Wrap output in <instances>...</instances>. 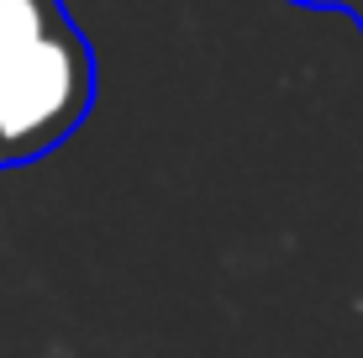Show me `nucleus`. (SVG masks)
I'll list each match as a JSON object with an SVG mask.
<instances>
[{
    "label": "nucleus",
    "instance_id": "obj_1",
    "mask_svg": "<svg viewBox=\"0 0 363 358\" xmlns=\"http://www.w3.org/2000/svg\"><path fill=\"white\" fill-rule=\"evenodd\" d=\"M95 53L64 0H0V169L32 164L84 127Z\"/></svg>",
    "mask_w": 363,
    "mask_h": 358
},
{
    "label": "nucleus",
    "instance_id": "obj_2",
    "mask_svg": "<svg viewBox=\"0 0 363 358\" xmlns=\"http://www.w3.org/2000/svg\"><path fill=\"white\" fill-rule=\"evenodd\" d=\"M300 6H342V11H347L353 0H300Z\"/></svg>",
    "mask_w": 363,
    "mask_h": 358
},
{
    "label": "nucleus",
    "instance_id": "obj_3",
    "mask_svg": "<svg viewBox=\"0 0 363 358\" xmlns=\"http://www.w3.org/2000/svg\"><path fill=\"white\" fill-rule=\"evenodd\" d=\"M347 16L358 21V32H363V0H353V6H347Z\"/></svg>",
    "mask_w": 363,
    "mask_h": 358
}]
</instances>
